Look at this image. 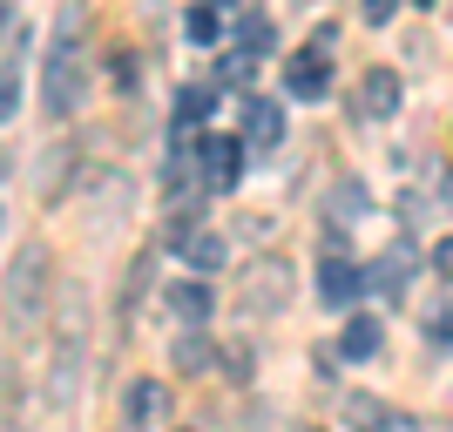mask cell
Listing matches in <instances>:
<instances>
[{
  "label": "cell",
  "instance_id": "6da1fadb",
  "mask_svg": "<svg viewBox=\"0 0 453 432\" xmlns=\"http://www.w3.org/2000/svg\"><path fill=\"white\" fill-rule=\"evenodd\" d=\"M48 291H55V257H48V244H20L14 263H7V284H0L7 324L35 331V324L48 318Z\"/></svg>",
  "mask_w": 453,
  "mask_h": 432
},
{
  "label": "cell",
  "instance_id": "7a4b0ae2",
  "mask_svg": "<svg viewBox=\"0 0 453 432\" xmlns=\"http://www.w3.org/2000/svg\"><path fill=\"white\" fill-rule=\"evenodd\" d=\"M81 102H88V48L55 34L48 68H41V109H48V122H75Z\"/></svg>",
  "mask_w": 453,
  "mask_h": 432
},
{
  "label": "cell",
  "instance_id": "3957f363",
  "mask_svg": "<svg viewBox=\"0 0 453 432\" xmlns=\"http://www.w3.org/2000/svg\"><path fill=\"white\" fill-rule=\"evenodd\" d=\"M237 298H244L250 318H278V311H291V298H298V270L284 257H250V270L237 277Z\"/></svg>",
  "mask_w": 453,
  "mask_h": 432
},
{
  "label": "cell",
  "instance_id": "277c9868",
  "mask_svg": "<svg viewBox=\"0 0 453 432\" xmlns=\"http://www.w3.org/2000/svg\"><path fill=\"white\" fill-rule=\"evenodd\" d=\"M196 183H203L210 196L237 189L244 183V142H237V135H203V142H196Z\"/></svg>",
  "mask_w": 453,
  "mask_h": 432
},
{
  "label": "cell",
  "instance_id": "5b68a950",
  "mask_svg": "<svg viewBox=\"0 0 453 432\" xmlns=\"http://www.w3.org/2000/svg\"><path fill=\"white\" fill-rule=\"evenodd\" d=\"M399 75L393 68H365L359 75V88H352V115H359V122H393L399 115Z\"/></svg>",
  "mask_w": 453,
  "mask_h": 432
},
{
  "label": "cell",
  "instance_id": "8992f818",
  "mask_svg": "<svg viewBox=\"0 0 453 432\" xmlns=\"http://www.w3.org/2000/svg\"><path fill=\"white\" fill-rule=\"evenodd\" d=\"M163 311H170L183 331H196V324H210V311H217V291H210L203 277H183V284L163 291Z\"/></svg>",
  "mask_w": 453,
  "mask_h": 432
},
{
  "label": "cell",
  "instance_id": "52a82bcc",
  "mask_svg": "<svg viewBox=\"0 0 453 432\" xmlns=\"http://www.w3.org/2000/svg\"><path fill=\"white\" fill-rule=\"evenodd\" d=\"M122 413H129L135 432H156L170 419V385H156V378H129V392H122Z\"/></svg>",
  "mask_w": 453,
  "mask_h": 432
},
{
  "label": "cell",
  "instance_id": "ba28073f",
  "mask_svg": "<svg viewBox=\"0 0 453 432\" xmlns=\"http://www.w3.org/2000/svg\"><path fill=\"white\" fill-rule=\"evenodd\" d=\"M75 170H81V149H75V142H55V149L41 155V170H35V196H41V203H61L68 183H75Z\"/></svg>",
  "mask_w": 453,
  "mask_h": 432
},
{
  "label": "cell",
  "instance_id": "9c48e42d",
  "mask_svg": "<svg viewBox=\"0 0 453 432\" xmlns=\"http://www.w3.org/2000/svg\"><path fill=\"white\" fill-rule=\"evenodd\" d=\"M325 88H332V61H325L319 48H304V55L284 61V95H298V102H319Z\"/></svg>",
  "mask_w": 453,
  "mask_h": 432
},
{
  "label": "cell",
  "instance_id": "30bf717a",
  "mask_svg": "<svg viewBox=\"0 0 453 432\" xmlns=\"http://www.w3.org/2000/svg\"><path fill=\"white\" fill-rule=\"evenodd\" d=\"M359 291H365V270H359V263H345V257H325L319 263V298L325 304H339V311H345Z\"/></svg>",
  "mask_w": 453,
  "mask_h": 432
},
{
  "label": "cell",
  "instance_id": "8fae6325",
  "mask_svg": "<svg viewBox=\"0 0 453 432\" xmlns=\"http://www.w3.org/2000/svg\"><path fill=\"white\" fill-rule=\"evenodd\" d=\"M379 298H406V284H413V244H393L386 257L372 263V277H365Z\"/></svg>",
  "mask_w": 453,
  "mask_h": 432
},
{
  "label": "cell",
  "instance_id": "7c38bea8",
  "mask_svg": "<svg viewBox=\"0 0 453 432\" xmlns=\"http://www.w3.org/2000/svg\"><path fill=\"white\" fill-rule=\"evenodd\" d=\"M244 142L250 149H278L284 142V109L278 102H244Z\"/></svg>",
  "mask_w": 453,
  "mask_h": 432
},
{
  "label": "cell",
  "instance_id": "4fadbf2b",
  "mask_svg": "<svg viewBox=\"0 0 453 432\" xmlns=\"http://www.w3.org/2000/svg\"><path fill=\"white\" fill-rule=\"evenodd\" d=\"M170 365L183 378H203V372H217V345L203 338V324H196V331H183V338L170 345Z\"/></svg>",
  "mask_w": 453,
  "mask_h": 432
},
{
  "label": "cell",
  "instance_id": "5bb4252c",
  "mask_svg": "<svg viewBox=\"0 0 453 432\" xmlns=\"http://www.w3.org/2000/svg\"><path fill=\"white\" fill-rule=\"evenodd\" d=\"M365 209H372V189L359 183V176H345V183H332V196H325V216H332V224H359Z\"/></svg>",
  "mask_w": 453,
  "mask_h": 432
},
{
  "label": "cell",
  "instance_id": "9a60e30c",
  "mask_svg": "<svg viewBox=\"0 0 453 432\" xmlns=\"http://www.w3.org/2000/svg\"><path fill=\"white\" fill-rule=\"evenodd\" d=\"M379 345H386V324H379V318H352V324L339 331V358H352V365L379 358Z\"/></svg>",
  "mask_w": 453,
  "mask_h": 432
},
{
  "label": "cell",
  "instance_id": "2e32d148",
  "mask_svg": "<svg viewBox=\"0 0 453 432\" xmlns=\"http://www.w3.org/2000/svg\"><path fill=\"white\" fill-rule=\"evenodd\" d=\"M176 250H183L189 270H224V237H217V230H183Z\"/></svg>",
  "mask_w": 453,
  "mask_h": 432
},
{
  "label": "cell",
  "instance_id": "e0dca14e",
  "mask_svg": "<svg viewBox=\"0 0 453 432\" xmlns=\"http://www.w3.org/2000/svg\"><path fill=\"white\" fill-rule=\"evenodd\" d=\"M419 338L434 345V352H447V345H453V304H426V324H419Z\"/></svg>",
  "mask_w": 453,
  "mask_h": 432
},
{
  "label": "cell",
  "instance_id": "ac0fdd59",
  "mask_svg": "<svg viewBox=\"0 0 453 432\" xmlns=\"http://www.w3.org/2000/svg\"><path fill=\"white\" fill-rule=\"evenodd\" d=\"M210 109H217V88H203V81H196V88H183V95H176V122H203Z\"/></svg>",
  "mask_w": 453,
  "mask_h": 432
},
{
  "label": "cell",
  "instance_id": "d6986e66",
  "mask_svg": "<svg viewBox=\"0 0 453 432\" xmlns=\"http://www.w3.org/2000/svg\"><path fill=\"white\" fill-rule=\"evenodd\" d=\"M217 34H224V7H203V0H196V7H189V41H203V48H210Z\"/></svg>",
  "mask_w": 453,
  "mask_h": 432
},
{
  "label": "cell",
  "instance_id": "ffe728a7",
  "mask_svg": "<svg viewBox=\"0 0 453 432\" xmlns=\"http://www.w3.org/2000/svg\"><path fill=\"white\" fill-rule=\"evenodd\" d=\"M237 48H250V55H271V48H278V27H271V20H257V14H244V41H237Z\"/></svg>",
  "mask_w": 453,
  "mask_h": 432
},
{
  "label": "cell",
  "instance_id": "44dd1931",
  "mask_svg": "<svg viewBox=\"0 0 453 432\" xmlns=\"http://www.w3.org/2000/svg\"><path fill=\"white\" fill-rule=\"evenodd\" d=\"M217 372L244 385V378H250V352H244V345H217Z\"/></svg>",
  "mask_w": 453,
  "mask_h": 432
},
{
  "label": "cell",
  "instance_id": "7402d4cb",
  "mask_svg": "<svg viewBox=\"0 0 453 432\" xmlns=\"http://www.w3.org/2000/svg\"><path fill=\"white\" fill-rule=\"evenodd\" d=\"M250 61H257V55H250V48H230V55L217 61V75H224L230 88H237V81H250Z\"/></svg>",
  "mask_w": 453,
  "mask_h": 432
},
{
  "label": "cell",
  "instance_id": "603a6c76",
  "mask_svg": "<svg viewBox=\"0 0 453 432\" xmlns=\"http://www.w3.org/2000/svg\"><path fill=\"white\" fill-rule=\"evenodd\" d=\"M20 115V81H14V68H0V122H14Z\"/></svg>",
  "mask_w": 453,
  "mask_h": 432
},
{
  "label": "cell",
  "instance_id": "cb8c5ba5",
  "mask_svg": "<svg viewBox=\"0 0 453 432\" xmlns=\"http://www.w3.org/2000/svg\"><path fill=\"white\" fill-rule=\"evenodd\" d=\"M426 270H434V277H447V284H453V237H440V244L426 250Z\"/></svg>",
  "mask_w": 453,
  "mask_h": 432
},
{
  "label": "cell",
  "instance_id": "d4e9b609",
  "mask_svg": "<svg viewBox=\"0 0 453 432\" xmlns=\"http://www.w3.org/2000/svg\"><path fill=\"white\" fill-rule=\"evenodd\" d=\"M399 7H406V0H359V14L372 20V27H386V20H393Z\"/></svg>",
  "mask_w": 453,
  "mask_h": 432
},
{
  "label": "cell",
  "instance_id": "484cf974",
  "mask_svg": "<svg viewBox=\"0 0 453 432\" xmlns=\"http://www.w3.org/2000/svg\"><path fill=\"white\" fill-rule=\"evenodd\" d=\"M440 203H447V216H453V170L440 176Z\"/></svg>",
  "mask_w": 453,
  "mask_h": 432
},
{
  "label": "cell",
  "instance_id": "4316f807",
  "mask_svg": "<svg viewBox=\"0 0 453 432\" xmlns=\"http://www.w3.org/2000/svg\"><path fill=\"white\" fill-rule=\"evenodd\" d=\"M203 7H224V14H230V7H237V0H203Z\"/></svg>",
  "mask_w": 453,
  "mask_h": 432
},
{
  "label": "cell",
  "instance_id": "83f0119b",
  "mask_svg": "<svg viewBox=\"0 0 453 432\" xmlns=\"http://www.w3.org/2000/svg\"><path fill=\"white\" fill-rule=\"evenodd\" d=\"M413 7H434V0H413Z\"/></svg>",
  "mask_w": 453,
  "mask_h": 432
},
{
  "label": "cell",
  "instance_id": "f1b7e54d",
  "mask_svg": "<svg viewBox=\"0 0 453 432\" xmlns=\"http://www.w3.org/2000/svg\"><path fill=\"white\" fill-rule=\"evenodd\" d=\"M0 176H7V155H0Z\"/></svg>",
  "mask_w": 453,
  "mask_h": 432
},
{
  "label": "cell",
  "instance_id": "f546056e",
  "mask_svg": "<svg viewBox=\"0 0 453 432\" xmlns=\"http://www.w3.org/2000/svg\"><path fill=\"white\" fill-rule=\"evenodd\" d=\"M176 432H196V426H176Z\"/></svg>",
  "mask_w": 453,
  "mask_h": 432
}]
</instances>
